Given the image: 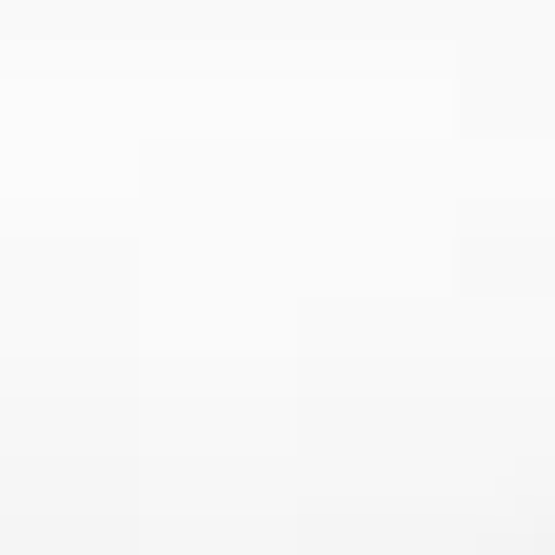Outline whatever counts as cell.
Returning a JSON list of instances; mask_svg holds the SVG:
<instances>
[]
</instances>
